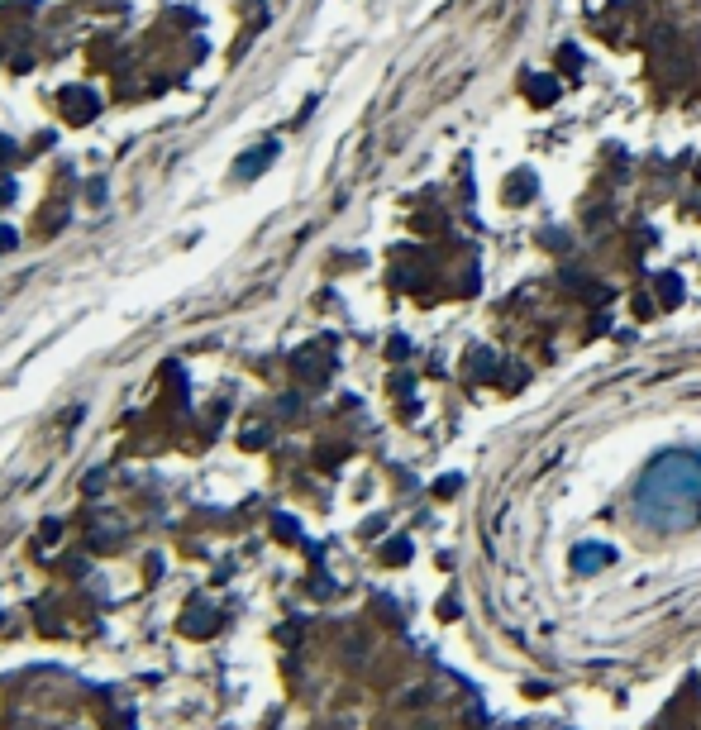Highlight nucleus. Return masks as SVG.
Returning <instances> with one entry per match:
<instances>
[{
    "label": "nucleus",
    "mask_w": 701,
    "mask_h": 730,
    "mask_svg": "<svg viewBox=\"0 0 701 730\" xmlns=\"http://www.w3.org/2000/svg\"><path fill=\"white\" fill-rule=\"evenodd\" d=\"M62 110H67L72 119H91V115H96V96H86L81 86H72V91L62 96Z\"/></svg>",
    "instance_id": "3"
},
{
    "label": "nucleus",
    "mask_w": 701,
    "mask_h": 730,
    "mask_svg": "<svg viewBox=\"0 0 701 730\" xmlns=\"http://www.w3.org/2000/svg\"><path fill=\"white\" fill-rule=\"evenodd\" d=\"M635 511L649 530H692L701 520V454H663L635 487Z\"/></svg>",
    "instance_id": "1"
},
{
    "label": "nucleus",
    "mask_w": 701,
    "mask_h": 730,
    "mask_svg": "<svg viewBox=\"0 0 701 730\" xmlns=\"http://www.w3.org/2000/svg\"><path fill=\"white\" fill-rule=\"evenodd\" d=\"M659 301H663V306H678V301H682V277H673V273L659 277Z\"/></svg>",
    "instance_id": "6"
},
{
    "label": "nucleus",
    "mask_w": 701,
    "mask_h": 730,
    "mask_svg": "<svg viewBox=\"0 0 701 730\" xmlns=\"http://www.w3.org/2000/svg\"><path fill=\"white\" fill-rule=\"evenodd\" d=\"M611 558H616V554L606 549V544H587V549L573 554V568H578V573H597V568H606Z\"/></svg>",
    "instance_id": "2"
},
{
    "label": "nucleus",
    "mask_w": 701,
    "mask_h": 730,
    "mask_svg": "<svg viewBox=\"0 0 701 730\" xmlns=\"http://www.w3.org/2000/svg\"><path fill=\"white\" fill-rule=\"evenodd\" d=\"M525 86H530V100H535V105H554V100H559V81L554 77H530Z\"/></svg>",
    "instance_id": "4"
},
{
    "label": "nucleus",
    "mask_w": 701,
    "mask_h": 730,
    "mask_svg": "<svg viewBox=\"0 0 701 730\" xmlns=\"http://www.w3.org/2000/svg\"><path fill=\"white\" fill-rule=\"evenodd\" d=\"M272 153H277V143H267V148H262V153H248V158L239 162V172H243V177H253V172H262V162L272 158Z\"/></svg>",
    "instance_id": "7"
},
{
    "label": "nucleus",
    "mask_w": 701,
    "mask_h": 730,
    "mask_svg": "<svg viewBox=\"0 0 701 730\" xmlns=\"http://www.w3.org/2000/svg\"><path fill=\"white\" fill-rule=\"evenodd\" d=\"M530 191H535V177H530V172H516V177L506 181V201H525Z\"/></svg>",
    "instance_id": "5"
}]
</instances>
